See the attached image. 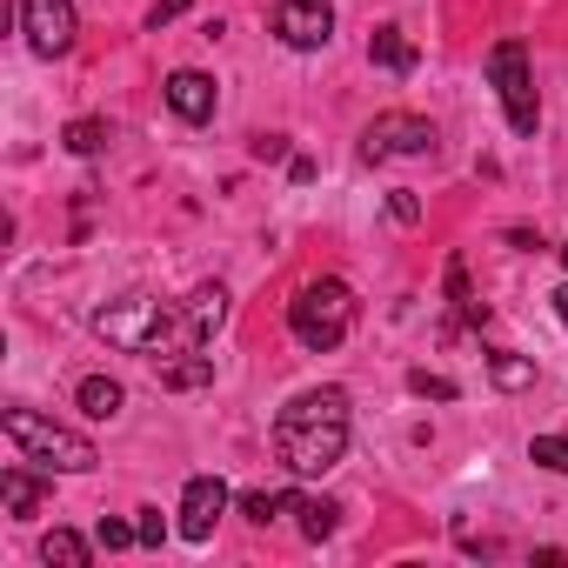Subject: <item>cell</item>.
<instances>
[{"label": "cell", "mask_w": 568, "mask_h": 568, "mask_svg": "<svg viewBox=\"0 0 568 568\" xmlns=\"http://www.w3.org/2000/svg\"><path fill=\"white\" fill-rule=\"evenodd\" d=\"M227 501H234V495H227L221 475H194V481L181 488V535H187V541H207Z\"/></svg>", "instance_id": "9"}, {"label": "cell", "mask_w": 568, "mask_h": 568, "mask_svg": "<svg viewBox=\"0 0 568 568\" xmlns=\"http://www.w3.org/2000/svg\"><path fill=\"white\" fill-rule=\"evenodd\" d=\"M448 302H455V308H462L468 322H488V308H481V302L468 295V274H462V261H448Z\"/></svg>", "instance_id": "21"}, {"label": "cell", "mask_w": 568, "mask_h": 568, "mask_svg": "<svg viewBox=\"0 0 568 568\" xmlns=\"http://www.w3.org/2000/svg\"><path fill=\"white\" fill-rule=\"evenodd\" d=\"M388 214H395V221H422V201H415L408 187H395V194H388Z\"/></svg>", "instance_id": "25"}, {"label": "cell", "mask_w": 568, "mask_h": 568, "mask_svg": "<svg viewBox=\"0 0 568 568\" xmlns=\"http://www.w3.org/2000/svg\"><path fill=\"white\" fill-rule=\"evenodd\" d=\"M281 154H288V141H281V134H261L254 141V161H281Z\"/></svg>", "instance_id": "27"}, {"label": "cell", "mask_w": 568, "mask_h": 568, "mask_svg": "<svg viewBox=\"0 0 568 568\" xmlns=\"http://www.w3.org/2000/svg\"><path fill=\"white\" fill-rule=\"evenodd\" d=\"M21 28H28V48L41 61H61L74 48V0H21Z\"/></svg>", "instance_id": "8"}, {"label": "cell", "mask_w": 568, "mask_h": 568, "mask_svg": "<svg viewBox=\"0 0 568 568\" xmlns=\"http://www.w3.org/2000/svg\"><path fill=\"white\" fill-rule=\"evenodd\" d=\"M274 455L295 475H328L348 455V388H308L274 415Z\"/></svg>", "instance_id": "2"}, {"label": "cell", "mask_w": 568, "mask_h": 568, "mask_svg": "<svg viewBox=\"0 0 568 568\" xmlns=\"http://www.w3.org/2000/svg\"><path fill=\"white\" fill-rule=\"evenodd\" d=\"M134 528H141V548H161V541H168V521H161V508H148Z\"/></svg>", "instance_id": "24"}, {"label": "cell", "mask_w": 568, "mask_h": 568, "mask_svg": "<svg viewBox=\"0 0 568 568\" xmlns=\"http://www.w3.org/2000/svg\"><path fill=\"white\" fill-rule=\"evenodd\" d=\"M561 267H568V247H561Z\"/></svg>", "instance_id": "29"}, {"label": "cell", "mask_w": 568, "mask_h": 568, "mask_svg": "<svg viewBox=\"0 0 568 568\" xmlns=\"http://www.w3.org/2000/svg\"><path fill=\"white\" fill-rule=\"evenodd\" d=\"M0 501H8V515H14V521H28V515L48 501V481H41V475H28V468H8V475H0Z\"/></svg>", "instance_id": "11"}, {"label": "cell", "mask_w": 568, "mask_h": 568, "mask_svg": "<svg viewBox=\"0 0 568 568\" xmlns=\"http://www.w3.org/2000/svg\"><path fill=\"white\" fill-rule=\"evenodd\" d=\"M61 141H68V154H101L108 148V121H74Z\"/></svg>", "instance_id": "19"}, {"label": "cell", "mask_w": 568, "mask_h": 568, "mask_svg": "<svg viewBox=\"0 0 568 568\" xmlns=\"http://www.w3.org/2000/svg\"><path fill=\"white\" fill-rule=\"evenodd\" d=\"M408 388H415L422 402H455V395H462L448 375H428V368H415V375H408Z\"/></svg>", "instance_id": "22"}, {"label": "cell", "mask_w": 568, "mask_h": 568, "mask_svg": "<svg viewBox=\"0 0 568 568\" xmlns=\"http://www.w3.org/2000/svg\"><path fill=\"white\" fill-rule=\"evenodd\" d=\"M41 561H61V568H88V541H81L74 528H54V535L41 541Z\"/></svg>", "instance_id": "16"}, {"label": "cell", "mask_w": 568, "mask_h": 568, "mask_svg": "<svg viewBox=\"0 0 568 568\" xmlns=\"http://www.w3.org/2000/svg\"><path fill=\"white\" fill-rule=\"evenodd\" d=\"M74 402H81V415L114 422V415H121V402H128V388H121V382H108V375H88V382L74 388Z\"/></svg>", "instance_id": "13"}, {"label": "cell", "mask_w": 568, "mask_h": 568, "mask_svg": "<svg viewBox=\"0 0 568 568\" xmlns=\"http://www.w3.org/2000/svg\"><path fill=\"white\" fill-rule=\"evenodd\" d=\"M288 501H295V495H267V488H254V495H241L234 508H241L247 521H274V515H288Z\"/></svg>", "instance_id": "18"}, {"label": "cell", "mask_w": 568, "mask_h": 568, "mask_svg": "<svg viewBox=\"0 0 568 568\" xmlns=\"http://www.w3.org/2000/svg\"><path fill=\"white\" fill-rule=\"evenodd\" d=\"M362 154L368 161H422V154H435V128L422 114H375L362 134Z\"/></svg>", "instance_id": "6"}, {"label": "cell", "mask_w": 568, "mask_h": 568, "mask_svg": "<svg viewBox=\"0 0 568 568\" xmlns=\"http://www.w3.org/2000/svg\"><path fill=\"white\" fill-rule=\"evenodd\" d=\"M207 382H214V355H201V348H187L181 362H168V368H161V388H174V395L207 388Z\"/></svg>", "instance_id": "14"}, {"label": "cell", "mask_w": 568, "mask_h": 568, "mask_svg": "<svg viewBox=\"0 0 568 568\" xmlns=\"http://www.w3.org/2000/svg\"><path fill=\"white\" fill-rule=\"evenodd\" d=\"M181 14H187V0H154V14H148V28L161 34V28H168V21H181Z\"/></svg>", "instance_id": "26"}, {"label": "cell", "mask_w": 568, "mask_h": 568, "mask_svg": "<svg viewBox=\"0 0 568 568\" xmlns=\"http://www.w3.org/2000/svg\"><path fill=\"white\" fill-rule=\"evenodd\" d=\"M288 508L302 515V535H308V541H328V535H335V521H342V508H335V501H322V495H295Z\"/></svg>", "instance_id": "15"}, {"label": "cell", "mask_w": 568, "mask_h": 568, "mask_svg": "<svg viewBox=\"0 0 568 568\" xmlns=\"http://www.w3.org/2000/svg\"><path fill=\"white\" fill-rule=\"evenodd\" d=\"M267 28H274V41H281V48L315 54V48H328V41H335V8H328V0H281V8L267 14Z\"/></svg>", "instance_id": "7"}, {"label": "cell", "mask_w": 568, "mask_h": 568, "mask_svg": "<svg viewBox=\"0 0 568 568\" xmlns=\"http://www.w3.org/2000/svg\"><path fill=\"white\" fill-rule=\"evenodd\" d=\"M288 328H295V342H302L308 355L342 348L348 328H355V288H348V281H335V274L308 281V288L288 302Z\"/></svg>", "instance_id": "3"}, {"label": "cell", "mask_w": 568, "mask_h": 568, "mask_svg": "<svg viewBox=\"0 0 568 568\" xmlns=\"http://www.w3.org/2000/svg\"><path fill=\"white\" fill-rule=\"evenodd\" d=\"M368 61L375 68H388V74H415V41L402 34V28H375V41H368Z\"/></svg>", "instance_id": "12"}, {"label": "cell", "mask_w": 568, "mask_h": 568, "mask_svg": "<svg viewBox=\"0 0 568 568\" xmlns=\"http://www.w3.org/2000/svg\"><path fill=\"white\" fill-rule=\"evenodd\" d=\"M528 462H535V468L568 475V442H561V435H535V442H528Z\"/></svg>", "instance_id": "20"}, {"label": "cell", "mask_w": 568, "mask_h": 568, "mask_svg": "<svg viewBox=\"0 0 568 568\" xmlns=\"http://www.w3.org/2000/svg\"><path fill=\"white\" fill-rule=\"evenodd\" d=\"M227 322V288L207 281L187 302H154V295H128V302H108L94 308V335L128 348V355H187L201 348L214 328Z\"/></svg>", "instance_id": "1"}, {"label": "cell", "mask_w": 568, "mask_h": 568, "mask_svg": "<svg viewBox=\"0 0 568 568\" xmlns=\"http://www.w3.org/2000/svg\"><path fill=\"white\" fill-rule=\"evenodd\" d=\"M555 315H561V328H568V288H561V295H555Z\"/></svg>", "instance_id": "28"}, {"label": "cell", "mask_w": 568, "mask_h": 568, "mask_svg": "<svg viewBox=\"0 0 568 568\" xmlns=\"http://www.w3.org/2000/svg\"><path fill=\"white\" fill-rule=\"evenodd\" d=\"M488 81H495V94H501V108H508V128H515V134H535V128H541V101H535V74H528V48H521V41H495Z\"/></svg>", "instance_id": "5"}, {"label": "cell", "mask_w": 568, "mask_h": 568, "mask_svg": "<svg viewBox=\"0 0 568 568\" xmlns=\"http://www.w3.org/2000/svg\"><path fill=\"white\" fill-rule=\"evenodd\" d=\"M0 428H8V442L21 448V462H41L48 475H54V468H61V475H88V468L101 462L88 435H74V428L48 422V415H34V408H8V415H0Z\"/></svg>", "instance_id": "4"}, {"label": "cell", "mask_w": 568, "mask_h": 568, "mask_svg": "<svg viewBox=\"0 0 568 568\" xmlns=\"http://www.w3.org/2000/svg\"><path fill=\"white\" fill-rule=\"evenodd\" d=\"M94 541H101V548L114 555V548H134V541H141V528H134V521H114V515H101V528H94Z\"/></svg>", "instance_id": "23"}, {"label": "cell", "mask_w": 568, "mask_h": 568, "mask_svg": "<svg viewBox=\"0 0 568 568\" xmlns=\"http://www.w3.org/2000/svg\"><path fill=\"white\" fill-rule=\"evenodd\" d=\"M488 375H495V388H528V382H535V362H521V355H488Z\"/></svg>", "instance_id": "17"}, {"label": "cell", "mask_w": 568, "mask_h": 568, "mask_svg": "<svg viewBox=\"0 0 568 568\" xmlns=\"http://www.w3.org/2000/svg\"><path fill=\"white\" fill-rule=\"evenodd\" d=\"M161 94H168V108H174L181 121H194V128H201V121H214V81H207V74L181 68V74H168V88H161Z\"/></svg>", "instance_id": "10"}]
</instances>
